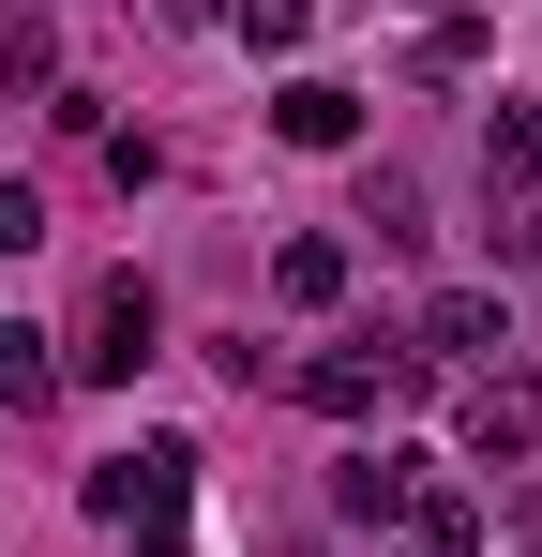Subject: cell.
Masks as SVG:
<instances>
[{
    "instance_id": "2",
    "label": "cell",
    "mask_w": 542,
    "mask_h": 557,
    "mask_svg": "<svg viewBox=\"0 0 542 557\" xmlns=\"http://www.w3.org/2000/svg\"><path fill=\"white\" fill-rule=\"evenodd\" d=\"M482 242L542 272V106H497V136H482Z\"/></svg>"
},
{
    "instance_id": "1",
    "label": "cell",
    "mask_w": 542,
    "mask_h": 557,
    "mask_svg": "<svg viewBox=\"0 0 542 557\" xmlns=\"http://www.w3.org/2000/svg\"><path fill=\"white\" fill-rule=\"evenodd\" d=\"M90 512L136 528L151 557H196V543H181V512H196V437H136V453H106V467H90Z\"/></svg>"
},
{
    "instance_id": "16",
    "label": "cell",
    "mask_w": 542,
    "mask_h": 557,
    "mask_svg": "<svg viewBox=\"0 0 542 557\" xmlns=\"http://www.w3.org/2000/svg\"><path fill=\"white\" fill-rule=\"evenodd\" d=\"M30 242H46V196H30V182H0V257H30Z\"/></svg>"
},
{
    "instance_id": "15",
    "label": "cell",
    "mask_w": 542,
    "mask_h": 557,
    "mask_svg": "<svg viewBox=\"0 0 542 557\" xmlns=\"http://www.w3.org/2000/svg\"><path fill=\"white\" fill-rule=\"evenodd\" d=\"M407 61H422V76H467V61H482V15H422V46H407Z\"/></svg>"
},
{
    "instance_id": "8",
    "label": "cell",
    "mask_w": 542,
    "mask_h": 557,
    "mask_svg": "<svg viewBox=\"0 0 542 557\" xmlns=\"http://www.w3.org/2000/svg\"><path fill=\"white\" fill-rule=\"evenodd\" d=\"M407 497H422V467H407V453H347V467H332V512H347V528H392Z\"/></svg>"
},
{
    "instance_id": "5",
    "label": "cell",
    "mask_w": 542,
    "mask_h": 557,
    "mask_svg": "<svg viewBox=\"0 0 542 557\" xmlns=\"http://www.w3.org/2000/svg\"><path fill=\"white\" fill-rule=\"evenodd\" d=\"M467 453H482V467H528L542 453V362H528V347L467 376Z\"/></svg>"
},
{
    "instance_id": "17",
    "label": "cell",
    "mask_w": 542,
    "mask_h": 557,
    "mask_svg": "<svg viewBox=\"0 0 542 557\" xmlns=\"http://www.w3.org/2000/svg\"><path fill=\"white\" fill-rule=\"evenodd\" d=\"M286 557H317V543H286Z\"/></svg>"
},
{
    "instance_id": "3",
    "label": "cell",
    "mask_w": 542,
    "mask_h": 557,
    "mask_svg": "<svg viewBox=\"0 0 542 557\" xmlns=\"http://www.w3.org/2000/svg\"><path fill=\"white\" fill-rule=\"evenodd\" d=\"M407 392H422V362H407L392 332H347V347L301 362V407H317V422H377V407H407Z\"/></svg>"
},
{
    "instance_id": "10",
    "label": "cell",
    "mask_w": 542,
    "mask_h": 557,
    "mask_svg": "<svg viewBox=\"0 0 542 557\" xmlns=\"http://www.w3.org/2000/svg\"><path fill=\"white\" fill-rule=\"evenodd\" d=\"M407 528H422V557H467V543H482V497H467V482H422Z\"/></svg>"
},
{
    "instance_id": "11",
    "label": "cell",
    "mask_w": 542,
    "mask_h": 557,
    "mask_svg": "<svg viewBox=\"0 0 542 557\" xmlns=\"http://www.w3.org/2000/svg\"><path fill=\"white\" fill-rule=\"evenodd\" d=\"M15 91H61V46H46V15H0V106Z\"/></svg>"
},
{
    "instance_id": "13",
    "label": "cell",
    "mask_w": 542,
    "mask_h": 557,
    "mask_svg": "<svg viewBox=\"0 0 542 557\" xmlns=\"http://www.w3.org/2000/svg\"><path fill=\"white\" fill-rule=\"evenodd\" d=\"M61 362H46V332H0V407H46Z\"/></svg>"
},
{
    "instance_id": "9",
    "label": "cell",
    "mask_w": 542,
    "mask_h": 557,
    "mask_svg": "<svg viewBox=\"0 0 542 557\" xmlns=\"http://www.w3.org/2000/svg\"><path fill=\"white\" fill-rule=\"evenodd\" d=\"M271 301H301V317H317V301H347V242H332V226H301V242L271 257Z\"/></svg>"
},
{
    "instance_id": "14",
    "label": "cell",
    "mask_w": 542,
    "mask_h": 557,
    "mask_svg": "<svg viewBox=\"0 0 542 557\" xmlns=\"http://www.w3.org/2000/svg\"><path fill=\"white\" fill-rule=\"evenodd\" d=\"M226 30H242V46H301V30H317V0H226Z\"/></svg>"
},
{
    "instance_id": "6",
    "label": "cell",
    "mask_w": 542,
    "mask_h": 557,
    "mask_svg": "<svg viewBox=\"0 0 542 557\" xmlns=\"http://www.w3.org/2000/svg\"><path fill=\"white\" fill-rule=\"evenodd\" d=\"M407 362H513L497 286H438V301H422V332H407Z\"/></svg>"
},
{
    "instance_id": "7",
    "label": "cell",
    "mask_w": 542,
    "mask_h": 557,
    "mask_svg": "<svg viewBox=\"0 0 542 557\" xmlns=\"http://www.w3.org/2000/svg\"><path fill=\"white\" fill-rule=\"evenodd\" d=\"M271 136H286V151H361V91L347 76H286V91H271Z\"/></svg>"
},
{
    "instance_id": "12",
    "label": "cell",
    "mask_w": 542,
    "mask_h": 557,
    "mask_svg": "<svg viewBox=\"0 0 542 557\" xmlns=\"http://www.w3.org/2000/svg\"><path fill=\"white\" fill-rule=\"evenodd\" d=\"M361 226H377V242H422V182L377 166V182H361Z\"/></svg>"
},
{
    "instance_id": "4",
    "label": "cell",
    "mask_w": 542,
    "mask_h": 557,
    "mask_svg": "<svg viewBox=\"0 0 542 557\" xmlns=\"http://www.w3.org/2000/svg\"><path fill=\"white\" fill-rule=\"evenodd\" d=\"M151 332H167L151 272H106V286H90V317H76V347H61V376H90V392H106V376L151 362Z\"/></svg>"
}]
</instances>
